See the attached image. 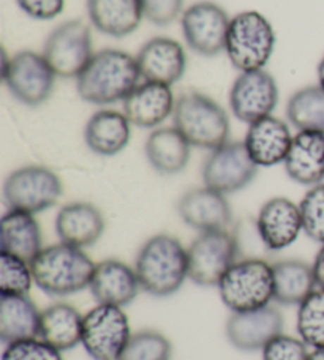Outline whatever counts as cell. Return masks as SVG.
Masks as SVG:
<instances>
[{
    "label": "cell",
    "mask_w": 324,
    "mask_h": 360,
    "mask_svg": "<svg viewBox=\"0 0 324 360\" xmlns=\"http://www.w3.org/2000/svg\"><path fill=\"white\" fill-rule=\"evenodd\" d=\"M61 352L42 338H32L6 345L2 360H63Z\"/></svg>",
    "instance_id": "d590c367"
},
{
    "label": "cell",
    "mask_w": 324,
    "mask_h": 360,
    "mask_svg": "<svg viewBox=\"0 0 324 360\" xmlns=\"http://www.w3.org/2000/svg\"><path fill=\"white\" fill-rule=\"evenodd\" d=\"M132 136V124L124 112L101 109L87 120L84 141L90 152L100 157H114L125 149Z\"/></svg>",
    "instance_id": "cb8c5ba5"
},
{
    "label": "cell",
    "mask_w": 324,
    "mask_h": 360,
    "mask_svg": "<svg viewBox=\"0 0 324 360\" xmlns=\"http://www.w3.org/2000/svg\"><path fill=\"white\" fill-rule=\"evenodd\" d=\"M84 316L68 304H53L42 311L40 338L59 351L76 348L82 340Z\"/></svg>",
    "instance_id": "f1b7e54d"
},
{
    "label": "cell",
    "mask_w": 324,
    "mask_h": 360,
    "mask_svg": "<svg viewBox=\"0 0 324 360\" xmlns=\"http://www.w3.org/2000/svg\"><path fill=\"white\" fill-rule=\"evenodd\" d=\"M141 79L174 86L184 78L187 54L182 44L168 37H155L142 44L135 56Z\"/></svg>",
    "instance_id": "9a60e30c"
},
{
    "label": "cell",
    "mask_w": 324,
    "mask_h": 360,
    "mask_svg": "<svg viewBox=\"0 0 324 360\" xmlns=\"http://www.w3.org/2000/svg\"><path fill=\"white\" fill-rule=\"evenodd\" d=\"M274 300L282 305H301L316 288L313 266L304 261L287 259L272 264Z\"/></svg>",
    "instance_id": "f546056e"
},
{
    "label": "cell",
    "mask_w": 324,
    "mask_h": 360,
    "mask_svg": "<svg viewBox=\"0 0 324 360\" xmlns=\"http://www.w3.org/2000/svg\"><path fill=\"white\" fill-rule=\"evenodd\" d=\"M259 166L251 160L244 143H228L211 150L203 165V182L206 186L223 195L241 191L254 182Z\"/></svg>",
    "instance_id": "4fadbf2b"
},
{
    "label": "cell",
    "mask_w": 324,
    "mask_h": 360,
    "mask_svg": "<svg viewBox=\"0 0 324 360\" xmlns=\"http://www.w3.org/2000/svg\"><path fill=\"white\" fill-rule=\"evenodd\" d=\"M132 335L122 307L99 304L84 314L81 345L94 360H120Z\"/></svg>",
    "instance_id": "9c48e42d"
},
{
    "label": "cell",
    "mask_w": 324,
    "mask_h": 360,
    "mask_svg": "<svg viewBox=\"0 0 324 360\" xmlns=\"http://www.w3.org/2000/svg\"><path fill=\"white\" fill-rule=\"evenodd\" d=\"M283 332V316L274 307L231 313L226 321V338L239 351H259Z\"/></svg>",
    "instance_id": "2e32d148"
},
{
    "label": "cell",
    "mask_w": 324,
    "mask_h": 360,
    "mask_svg": "<svg viewBox=\"0 0 324 360\" xmlns=\"http://www.w3.org/2000/svg\"><path fill=\"white\" fill-rule=\"evenodd\" d=\"M285 171L296 184L315 186L324 180V133L299 131L285 158Z\"/></svg>",
    "instance_id": "603a6c76"
},
{
    "label": "cell",
    "mask_w": 324,
    "mask_h": 360,
    "mask_svg": "<svg viewBox=\"0 0 324 360\" xmlns=\"http://www.w3.org/2000/svg\"><path fill=\"white\" fill-rule=\"evenodd\" d=\"M63 193L61 177L40 165L18 168L5 179L4 201L8 209L40 214L57 204Z\"/></svg>",
    "instance_id": "ba28073f"
},
{
    "label": "cell",
    "mask_w": 324,
    "mask_h": 360,
    "mask_svg": "<svg viewBox=\"0 0 324 360\" xmlns=\"http://www.w3.org/2000/svg\"><path fill=\"white\" fill-rule=\"evenodd\" d=\"M135 270L142 291L170 297L189 278V252L176 237L157 234L139 248Z\"/></svg>",
    "instance_id": "7a4b0ae2"
},
{
    "label": "cell",
    "mask_w": 324,
    "mask_h": 360,
    "mask_svg": "<svg viewBox=\"0 0 324 360\" xmlns=\"http://www.w3.org/2000/svg\"><path fill=\"white\" fill-rule=\"evenodd\" d=\"M177 212L187 226L199 233L228 229L232 221V210L226 195L206 185L184 193L177 202Z\"/></svg>",
    "instance_id": "ac0fdd59"
},
{
    "label": "cell",
    "mask_w": 324,
    "mask_h": 360,
    "mask_svg": "<svg viewBox=\"0 0 324 360\" xmlns=\"http://www.w3.org/2000/svg\"><path fill=\"white\" fill-rule=\"evenodd\" d=\"M141 5L144 18L158 27L173 24L185 11L184 0H141Z\"/></svg>",
    "instance_id": "74e56055"
},
{
    "label": "cell",
    "mask_w": 324,
    "mask_h": 360,
    "mask_svg": "<svg viewBox=\"0 0 324 360\" xmlns=\"http://www.w3.org/2000/svg\"><path fill=\"white\" fill-rule=\"evenodd\" d=\"M139 68L133 56L106 48L95 53L77 76L76 92L90 105L106 106L124 101L139 84Z\"/></svg>",
    "instance_id": "6da1fadb"
},
{
    "label": "cell",
    "mask_w": 324,
    "mask_h": 360,
    "mask_svg": "<svg viewBox=\"0 0 324 360\" xmlns=\"http://www.w3.org/2000/svg\"><path fill=\"white\" fill-rule=\"evenodd\" d=\"M89 289L99 304L125 307L138 295L141 285L135 267L118 259H106L95 266Z\"/></svg>",
    "instance_id": "44dd1931"
},
{
    "label": "cell",
    "mask_w": 324,
    "mask_h": 360,
    "mask_svg": "<svg viewBox=\"0 0 324 360\" xmlns=\"http://www.w3.org/2000/svg\"><path fill=\"white\" fill-rule=\"evenodd\" d=\"M302 231L310 239L324 243V184H318L304 195L299 202Z\"/></svg>",
    "instance_id": "e575fe53"
},
{
    "label": "cell",
    "mask_w": 324,
    "mask_h": 360,
    "mask_svg": "<svg viewBox=\"0 0 324 360\" xmlns=\"http://www.w3.org/2000/svg\"><path fill=\"white\" fill-rule=\"evenodd\" d=\"M34 283L30 262L0 252V295H27Z\"/></svg>",
    "instance_id": "d6a6232c"
},
{
    "label": "cell",
    "mask_w": 324,
    "mask_h": 360,
    "mask_svg": "<svg viewBox=\"0 0 324 360\" xmlns=\"http://www.w3.org/2000/svg\"><path fill=\"white\" fill-rule=\"evenodd\" d=\"M0 340L6 346L40 338L42 311L29 295H0Z\"/></svg>",
    "instance_id": "83f0119b"
},
{
    "label": "cell",
    "mask_w": 324,
    "mask_h": 360,
    "mask_svg": "<svg viewBox=\"0 0 324 360\" xmlns=\"http://www.w3.org/2000/svg\"><path fill=\"white\" fill-rule=\"evenodd\" d=\"M237 239L228 229L199 233L187 248L189 278L198 286H218L228 269L237 261Z\"/></svg>",
    "instance_id": "8fae6325"
},
{
    "label": "cell",
    "mask_w": 324,
    "mask_h": 360,
    "mask_svg": "<svg viewBox=\"0 0 324 360\" xmlns=\"http://www.w3.org/2000/svg\"><path fill=\"white\" fill-rule=\"evenodd\" d=\"M316 75H318V86L324 90V56L318 63V68H316Z\"/></svg>",
    "instance_id": "60d3db41"
},
{
    "label": "cell",
    "mask_w": 324,
    "mask_h": 360,
    "mask_svg": "<svg viewBox=\"0 0 324 360\" xmlns=\"http://www.w3.org/2000/svg\"><path fill=\"white\" fill-rule=\"evenodd\" d=\"M278 86L274 76L266 70L244 72L232 82L230 90V108L237 120L254 124L269 117L278 103Z\"/></svg>",
    "instance_id": "5bb4252c"
},
{
    "label": "cell",
    "mask_w": 324,
    "mask_h": 360,
    "mask_svg": "<svg viewBox=\"0 0 324 360\" xmlns=\"http://www.w3.org/2000/svg\"><path fill=\"white\" fill-rule=\"evenodd\" d=\"M16 4L25 15L38 21L54 19L65 8V0H16Z\"/></svg>",
    "instance_id": "f35d334b"
},
{
    "label": "cell",
    "mask_w": 324,
    "mask_h": 360,
    "mask_svg": "<svg viewBox=\"0 0 324 360\" xmlns=\"http://www.w3.org/2000/svg\"><path fill=\"white\" fill-rule=\"evenodd\" d=\"M293 138L283 120L269 115L249 125L244 144L259 168H270L285 162Z\"/></svg>",
    "instance_id": "ffe728a7"
},
{
    "label": "cell",
    "mask_w": 324,
    "mask_h": 360,
    "mask_svg": "<svg viewBox=\"0 0 324 360\" xmlns=\"http://www.w3.org/2000/svg\"><path fill=\"white\" fill-rule=\"evenodd\" d=\"M173 122L192 147L216 150L230 141V117L216 100L201 92H187L176 100Z\"/></svg>",
    "instance_id": "277c9868"
},
{
    "label": "cell",
    "mask_w": 324,
    "mask_h": 360,
    "mask_svg": "<svg viewBox=\"0 0 324 360\" xmlns=\"http://www.w3.org/2000/svg\"><path fill=\"white\" fill-rule=\"evenodd\" d=\"M287 117L297 131L324 133V90L318 84L296 90L287 103Z\"/></svg>",
    "instance_id": "4dcf8cb0"
},
{
    "label": "cell",
    "mask_w": 324,
    "mask_h": 360,
    "mask_svg": "<svg viewBox=\"0 0 324 360\" xmlns=\"http://www.w3.org/2000/svg\"><path fill=\"white\" fill-rule=\"evenodd\" d=\"M90 27L71 19L51 32L44 41L43 56L54 70L57 78L76 79L94 56Z\"/></svg>",
    "instance_id": "30bf717a"
},
{
    "label": "cell",
    "mask_w": 324,
    "mask_h": 360,
    "mask_svg": "<svg viewBox=\"0 0 324 360\" xmlns=\"http://www.w3.org/2000/svg\"><path fill=\"white\" fill-rule=\"evenodd\" d=\"M122 103L130 124L151 130L173 115L176 98L171 86L142 81Z\"/></svg>",
    "instance_id": "d6986e66"
},
{
    "label": "cell",
    "mask_w": 324,
    "mask_h": 360,
    "mask_svg": "<svg viewBox=\"0 0 324 360\" xmlns=\"http://www.w3.org/2000/svg\"><path fill=\"white\" fill-rule=\"evenodd\" d=\"M35 285L51 297H67L90 286L95 262L68 243L44 247L30 262Z\"/></svg>",
    "instance_id": "3957f363"
},
{
    "label": "cell",
    "mask_w": 324,
    "mask_h": 360,
    "mask_svg": "<svg viewBox=\"0 0 324 360\" xmlns=\"http://www.w3.org/2000/svg\"><path fill=\"white\" fill-rule=\"evenodd\" d=\"M256 231L263 245L270 252L289 247L302 231L299 205L282 196L269 199L258 212Z\"/></svg>",
    "instance_id": "e0dca14e"
},
{
    "label": "cell",
    "mask_w": 324,
    "mask_h": 360,
    "mask_svg": "<svg viewBox=\"0 0 324 360\" xmlns=\"http://www.w3.org/2000/svg\"><path fill=\"white\" fill-rule=\"evenodd\" d=\"M146 158L161 176L182 172L190 162L192 146L176 127H161L149 134L146 141Z\"/></svg>",
    "instance_id": "d4e9b609"
},
{
    "label": "cell",
    "mask_w": 324,
    "mask_h": 360,
    "mask_svg": "<svg viewBox=\"0 0 324 360\" xmlns=\"http://www.w3.org/2000/svg\"><path fill=\"white\" fill-rule=\"evenodd\" d=\"M275 30L259 11L247 10L231 18L225 53L239 72L264 70L274 54Z\"/></svg>",
    "instance_id": "5b68a950"
},
{
    "label": "cell",
    "mask_w": 324,
    "mask_h": 360,
    "mask_svg": "<svg viewBox=\"0 0 324 360\" xmlns=\"http://www.w3.org/2000/svg\"><path fill=\"white\" fill-rule=\"evenodd\" d=\"M105 217L90 202H70L56 217V233L61 242L77 248L92 247L105 233Z\"/></svg>",
    "instance_id": "7402d4cb"
},
{
    "label": "cell",
    "mask_w": 324,
    "mask_h": 360,
    "mask_svg": "<svg viewBox=\"0 0 324 360\" xmlns=\"http://www.w3.org/2000/svg\"><path fill=\"white\" fill-rule=\"evenodd\" d=\"M309 360H324V348L313 349V352H310Z\"/></svg>",
    "instance_id": "b9f144b4"
},
{
    "label": "cell",
    "mask_w": 324,
    "mask_h": 360,
    "mask_svg": "<svg viewBox=\"0 0 324 360\" xmlns=\"http://www.w3.org/2000/svg\"><path fill=\"white\" fill-rule=\"evenodd\" d=\"M2 76L13 98L29 108L42 106L51 98L57 78L44 56L30 49L19 51L10 59L4 53Z\"/></svg>",
    "instance_id": "52a82bcc"
},
{
    "label": "cell",
    "mask_w": 324,
    "mask_h": 360,
    "mask_svg": "<svg viewBox=\"0 0 324 360\" xmlns=\"http://www.w3.org/2000/svg\"><path fill=\"white\" fill-rule=\"evenodd\" d=\"M231 18L218 4L201 0L190 5L180 16L184 40L194 54L216 57L225 53Z\"/></svg>",
    "instance_id": "7c38bea8"
},
{
    "label": "cell",
    "mask_w": 324,
    "mask_h": 360,
    "mask_svg": "<svg viewBox=\"0 0 324 360\" xmlns=\"http://www.w3.org/2000/svg\"><path fill=\"white\" fill-rule=\"evenodd\" d=\"M0 242L2 252L11 253L32 262L44 248L42 228L30 212L8 209L0 220Z\"/></svg>",
    "instance_id": "4316f807"
},
{
    "label": "cell",
    "mask_w": 324,
    "mask_h": 360,
    "mask_svg": "<svg viewBox=\"0 0 324 360\" xmlns=\"http://www.w3.org/2000/svg\"><path fill=\"white\" fill-rule=\"evenodd\" d=\"M87 15L96 30L113 38L132 35L144 18L141 0H87Z\"/></svg>",
    "instance_id": "484cf974"
},
{
    "label": "cell",
    "mask_w": 324,
    "mask_h": 360,
    "mask_svg": "<svg viewBox=\"0 0 324 360\" xmlns=\"http://www.w3.org/2000/svg\"><path fill=\"white\" fill-rule=\"evenodd\" d=\"M310 352L301 338L280 333L263 348V360H309Z\"/></svg>",
    "instance_id": "8d00e7d4"
},
{
    "label": "cell",
    "mask_w": 324,
    "mask_h": 360,
    "mask_svg": "<svg viewBox=\"0 0 324 360\" xmlns=\"http://www.w3.org/2000/svg\"><path fill=\"white\" fill-rule=\"evenodd\" d=\"M173 346L163 333L141 330L133 333L120 360H170Z\"/></svg>",
    "instance_id": "836d02e7"
},
{
    "label": "cell",
    "mask_w": 324,
    "mask_h": 360,
    "mask_svg": "<svg viewBox=\"0 0 324 360\" xmlns=\"http://www.w3.org/2000/svg\"><path fill=\"white\" fill-rule=\"evenodd\" d=\"M296 326L304 343L313 349L324 348V289L316 288L299 305Z\"/></svg>",
    "instance_id": "1f68e13d"
},
{
    "label": "cell",
    "mask_w": 324,
    "mask_h": 360,
    "mask_svg": "<svg viewBox=\"0 0 324 360\" xmlns=\"http://www.w3.org/2000/svg\"><path fill=\"white\" fill-rule=\"evenodd\" d=\"M320 252L316 253V258L313 261V274L316 280V286L320 289H324V243H321Z\"/></svg>",
    "instance_id": "ab89813d"
},
{
    "label": "cell",
    "mask_w": 324,
    "mask_h": 360,
    "mask_svg": "<svg viewBox=\"0 0 324 360\" xmlns=\"http://www.w3.org/2000/svg\"><path fill=\"white\" fill-rule=\"evenodd\" d=\"M217 288L231 313L258 310L274 299V270L263 259L236 261Z\"/></svg>",
    "instance_id": "8992f818"
}]
</instances>
